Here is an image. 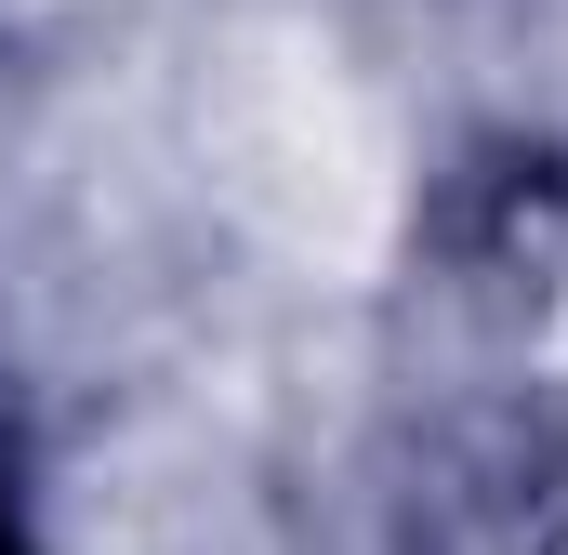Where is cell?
Here are the masks:
<instances>
[{"instance_id":"cell-1","label":"cell","mask_w":568,"mask_h":555,"mask_svg":"<svg viewBox=\"0 0 568 555\" xmlns=\"http://www.w3.org/2000/svg\"><path fill=\"white\" fill-rule=\"evenodd\" d=\"M0 555H27V543H13V516H0Z\"/></svg>"}]
</instances>
